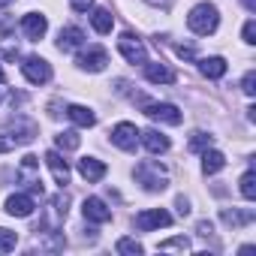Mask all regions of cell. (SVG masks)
Wrapping results in <instances>:
<instances>
[{
    "instance_id": "obj_6",
    "label": "cell",
    "mask_w": 256,
    "mask_h": 256,
    "mask_svg": "<svg viewBox=\"0 0 256 256\" xmlns=\"http://www.w3.org/2000/svg\"><path fill=\"white\" fill-rule=\"evenodd\" d=\"M136 229L139 232H154V229H163V226H169L172 223V214L169 211H163V208H151V211H142V214H136Z\"/></svg>"
},
{
    "instance_id": "obj_9",
    "label": "cell",
    "mask_w": 256,
    "mask_h": 256,
    "mask_svg": "<svg viewBox=\"0 0 256 256\" xmlns=\"http://www.w3.org/2000/svg\"><path fill=\"white\" fill-rule=\"evenodd\" d=\"M22 30H24L28 40H42L46 30H48V18H46L42 12H28V16L22 18Z\"/></svg>"
},
{
    "instance_id": "obj_7",
    "label": "cell",
    "mask_w": 256,
    "mask_h": 256,
    "mask_svg": "<svg viewBox=\"0 0 256 256\" xmlns=\"http://www.w3.org/2000/svg\"><path fill=\"white\" fill-rule=\"evenodd\" d=\"M145 114L151 120H160V124H172V126L181 124V108L172 102H145Z\"/></svg>"
},
{
    "instance_id": "obj_24",
    "label": "cell",
    "mask_w": 256,
    "mask_h": 256,
    "mask_svg": "<svg viewBox=\"0 0 256 256\" xmlns=\"http://www.w3.org/2000/svg\"><path fill=\"white\" fill-rule=\"evenodd\" d=\"M54 142H58V148H60V151H76L82 139H78V133H76V130H64Z\"/></svg>"
},
{
    "instance_id": "obj_3",
    "label": "cell",
    "mask_w": 256,
    "mask_h": 256,
    "mask_svg": "<svg viewBox=\"0 0 256 256\" xmlns=\"http://www.w3.org/2000/svg\"><path fill=\"white\" fill-rule=\"evenodd\" d=\"M136 181H139L148 193H160V190L169 187V175H166V169H163L157 160H142V163L136 166Z\"/></svg>"
},
{
    "instance_id": "obj_13",
    "label": "cell",
    "mask_w": 256,
    "mask_h": 256,
    "mask_svg": "<svg viewBox=\"0 0 256 256\" xmlns=\"http://www.w3.org/2000/svg\"><path fill=\"white\" fill-rule=\"evenodd\" d=\"M34 208H36L34 196H28V193H16L6 199V214H12V217H30Z\"/></svg>"
},
{
    "instance_id": "obj_4",
    "label": "cell",
    "mask_w": 256,
    "mask_h": 256,
    "mask_svg": "<svg viewBox=\"0 0 256 256\" xmlns=\"http://www.w3.org/2000/svg\"><path fill=\"white\" fill-rule=\"evenodd\" d=\"M22 72H24V78H28L30 84H46V82L52 78V64H48L46 58H36V54H30V58H24V64H22Z\"/></svg>"
},
{
    "instance_id": "obj_18",
    "label": "cell",
    "mask_w": 256,
    "mask_h": 256,
    "mask_svg": "<svg viewBox=\"0 0 256 256\" xmlns=\"http://www.w3.org/2000/svg\"><path fill=\"white\" fill-rule=\"evenodd\" d=\"M66 118H70L76 126H94V124H96V114H94L88 106H66Z\"/></svg>"
},
{
    "instance_id": "obj_16",
    "label": "cell",
    "mask_w": 256,
    "mask_h": 256,
    "mask_svg": "<svg viewBox=\"0 0 256 256\" xmlns=\"http://www.w3.org/2000/svg\"><path fill=\"white\" fill-rule=\"evenodd\" d=\"M139 139L151 154H166L169 151V136H163L160 130H145V133H139Z\"/></svg>"
},
{
    "instance_id": "obj_34",
    "label": "cell",
    "mask_w": 256,
    "mask_h": 256,
    "mask_svg": "<svg viewBox=\"0 0 256 256\" xmlns=\"http://www.w3.org/2000/svg\"><path fill=\"white\" fill-rule=\"evenodd\" d=\"M178 54H181V58H193V48H190V46H178Z\"/></svg>"
},
{
    "instance_id": "obj_12",
    "label": "cell",
    "mask_w": 256,
    "mask_h": 256,
    "mask_svg": "<svg viewBox=\"0 0 256 256\" xmlns=\"http://www.w3.org/2000/svg\"><path fill=\"white\" fill-rule=\"evenodd\" d=\"M78 175H82L84 181L96 184V181L106 178V163L96 160V157H82V160H78Z\"/></svg>"
},
{
    "instance_id": "obj_31",
    "label": "cell",
    "mask_w": 256,
    "mask_h": 256,
    "mask_svg": "<svg viewBox=\"0 0 256 256\" xmlns=\"http://www.w3.org/2000/svg\"><path fill=\"white\" fill-rule=\"evenodd\" d=\"M70 4H72L76 12H88V10L94 6V0H70Z\"/></svg>"
},
{
    "instance_id": "obj_27",
    "label": "cell",
    "mask_w": 256,
    "mask_h": 256,
    "mask_svg": "<svg viewBox=\"0 0 256 256\" xmlns=\"http://www.w3.org/2000/svg\"><path fill=\"white\" fill-rule=\"evenodd\" d=\"M16 244H18V235L0 226V253H10V250H16Z\"/></svg>"
},
{
    "instance_id": "obj_21",
    "label": "cell",
    "mask_w": 256,
    "mask_h": 256,
    "mask_svg": "<svg viewBox=\"0 0 256 256\" xmlns=\"http://www.w3.org/2000/svg\"><path fill=\"white\" fill-rule=\"evenodd\" d=\"M90 24H94L96 34H108L112 24H114V18H112L108 10H94V12H90Z\"/></svg>"
},
{
    "instance_id": "obj_33",
    "label": "cell",
    "mask_w": 256,
    "mask_h": 256,
    "mask_svg": "<svg viewBox=\"0 0 256 256\" xmlns=\"http://www.w3.org/2000/svg\"><path fill=\"white\" fill-rule=\"evenodd\" d=\"M196 229H199V235H211V229H214V226H211L208 220H202V223H199Z\"/></svg>"
},
{
    "instance_id": "obj_28",
    "label": "cell",
    "mask_w": 256,
    "mask_h": 256,
    "mask_svg": "<svg viewBox=\"0 0 256 256\" xmlns=\"http://www.w3.org/2000/svg\"><path fill=\"white\" fill-rule=\"evenodd\" d=\"M160 250H190V241L181 235V238H169V241H160Z\"/></svg>"
},
{
    "instance_id": "obj_10",
    "label": "cell",
    "mask_w": 256,
    "mask_h": 256,
    "mask_svg": "<svg viewBox=\"0 0 256 256\" xmlns=\"http://www.w3.org/2000/svg\"><path fill=\"white\" fill-rule=\"evenodd\" d=\"M76 64H78L82 70H88V72H102L106 64H108V54H106V48H88V52L78 54Z\"/></svg>"
},
{
    "instance_id": "obj_35",
    "label": "cell",
    "mask_w": 256,
    "mask_h": 256,
    "mask_svg": "<svg viewBox=\"0 0 256 256\" xmlns=\"http://www.w3.org/2000/svg\"><path fill=\"white\" fill-rule=\"evenodd\" d=\"M6 82V72H4V66H0V84H4Z\"/></svg>"
},
{
    "instance_id": "obj_26",
    "label": "cell",
    "mask_w": 256,
    "mask_h": 256,
    "mask_svg": "<svg viewBox=\"0 0 256 256\" xmlns=\"http://www.w3.org/2000/svg\"><path fill=\"white\" fill-rule=\"evenodd\" d=\"M205 148H211V136H208V133H202V130H196V133L190 136V151H193V154H199V151H205Z\"/></svg>"
},
{
    "instance_id": "obj_20",
    "label": "cell",
    "mask_w": 256,
    "mask_h": 256,
    "mask_svg": "<svg viewBox=\"0 0 256 256\" xmlns=\"http://www.w3.org/2000/svg\"><path fill=\"white\" fill-rule=\"evenodd\" d=\"M223 166H226V157H223L220 151H208V148H205V154H202V172H205V175H217Z\"/></svg>"
},
{
    "instance_id": "obj_17",
    "label": "cell",
    "mask_w": 256,
    "mask_h": 256,
    "mask_svg": "<svg viewBox=\"0 0 256 256\" xmlns=\"http://www.w3.org/2000/svg\"><path fill=\"white\" fill-rule=\"evenodd\" d=\"M145 78L154 82V84H172L175 82V72L166 64H148L145 60Z\"/></svg>"
},
{
    "instance_id": "obj_22",
    "label": "cell",
    "mask_w": 256,
    "mask_h": 256,
    "mask_svg": "<svg viewBox=\"0 0 256 256\" xmlns=\"http://www.w3.org/2000/svg\"><path fill=\"white\" fill-rule=\"evenodd\" d=\"M223 223H229V226H244V223H250L253 220V211H229V208H223Z\"/></svg>"
},
{
    "instance_id": "obj_15",
    "label": "cell",
    "mask_w": 256,
    "mask_h": 256,
    "mask_svg": "<svg viewBox=\"0 0 256 256\" xmlns=\"http://www.w3.org/2000/svg\"><path fill=\"white\" fill-rule=\"evenodd\" d=\"M46 166L52 169V175H54V181H58L60 187L70 184V166H66V160H64L58 151H48V154H46Z\"/></svg>"
},
{
    "instance_id": "obj_5",
    "label": "cell",
    "mask_w": 256,
    "mask_h": 256,
    "mask_svg": "<svg viewBox=\"0 0 256 256\" xmlns=\"http://www.w3.org/2000/svg\"><path fill=\"white\" fill-rule=\"evenodd\" d=\"M118 52L130 60V64H145L148 60V52H145V42L136 40L133 34H120L118 36Z\"/></svg>"
},
{
    "instance_id": "obj_19",
    "label": "cell",
    "mask_w": 256,
    "mask_h": 256,
    "mask_svg": "<svg viewBox=\"0 0 256 256\" xmlns=\"http://www.w3.org/2000/svg\"><path fill=\"white\" fill-rule=\"evenodd\" d=\"M199 70H202L205 78H223L226 60H223V58H205V60H199Z\"/></svg>"
},
{
    "instance_id": "obj_36",
    "label": "cell",
    "mask_w": 256,
    "mask_h": 256,
    "mask_svg": "<svg viewBox=\"0 0 256 256\" xmlns=\"http://www.w3.org/2000/svg\"><path fill=\"white\" fill-rule=\"evenodd\" d=\"M6 4H10V0H0V6H6Z\"/></svg>"
},
{
    "instance_id": "obj_11",
    "label": "cell",
    "mask_w": 256,
    "mask_h": 256,
    "mask_svg": "<svg viewBox=\"0 0 256 256\" xmlns=\"http://www.w3.org/2000/svg\"><path fill=\"white\" fill-rule=\"evenodd\" d=\"M82 211H84V220H90V223H108L112 220V208H106V202L96 199V196L84 199Z\"/></svg>"
},
{
    "instance_id": "obj_23",
    "label": "cell",
    "mask_w": 256,
    "mask_h": 256,
    "mask_svg": "<svg viewBox=\"0 0 256 256\" xmlns=\"http://www.w3.org/2000/svg\"><path fill=\"white\" fill-rule=\"evenodd\" d=\"M114 250H118V253H124V256H139V253H142V244H139L136 238H118Z\"/></svg>"
},
{
    "instance_id": "obj_25",
    "label": "cell",
    "mask_w": 256,
    "mask_h": 256,
    "mask_svg": "<svg viewBox=\"0 0 256 256\" xmlns=\"http://www.w3.org/2000/svg\"><path fill=\"white\" fill-rule=\"evenodd\" d=\"M241 196L244 199H256V175H253V169H247L241 175Z\"/></svg>"
},
{
    "instance_id": "obj_29",
    "label": "cell",
    "mask_w": 256,
    "mask_h": 256,
    "mask_svg": "<svg viewBox=\"0 0 256 256\" xmlns=\"http://www.w3.org/2000/svg\"><path fill=\"white\" fill-rule=\"evenodd\" d=\"M241 90H244L247 96H253V94H256V72H253V70L244 76V82H241Z\"/></svg>"
},
{
    "instance_id": "obj_2",
    "label": "cell",
    "mask_w": 256,
    "mask_h": 256,
    "mask_svg": "<svg viewBox=\"0 0 256 256\" xmlns=\"http://www.w3.org/2000/svg\"><path fill=\"white\" fill-rule=\"evenodd\" d=\"M217 24H220V16H217V6H211V4H196L190 10V16H187V28L193 34H199V36L214 34Z\"/></svg>"
},
{
    "instance_id": "obj_8",
    "label": "cell",
    "mask_w": 256,
    "mask_h": 256,
    "mask_svg": "<svg viewBox=\"0 0 256 256\" xmlns=\"http://www.w3.org/2000/svg\"><path fill=\"white\" fill-rule=\"evenodd\" d=\"M112 142H114L120 151H136V145H139V130H136V124L120 120L114 130H112Z\"/></svg>"
},
{
    "instance_id": "obj_32",
    "label": "cell",
    "mask_w": 256,
    "mask_h": 256,
    "mask_svg": "<svg viewBox=\"0 0 256 256\" xmlns=\"http://www.w3.org/2000/svg\"><path fill=\"white\" fill-rule=\"evenodd\" d=\"M178 214L184 217V214H190V202L184 199V196H178Z\"/></svg>"
},
{
    "instance_id": "obj_30",
    "label": "cell",
    "mask_w": 256,
    "mask_h": 256,
    "mask_svg": "<svg viewBox=\"0 0 256 256\" xmlns=\"http://www.w3.org/2000/svg\"><path fill=\"white\" fill-rule=\"evenodd\" d=\"M241 36H244V42H247V46H253V42H256V22H253V18H250V22L244 24Z\"/></svg>"
},
{
    "instance_id": "obj_1",
    "label": "cell",
    "mask_w": 256,
    "mask_h": 256,
    "mask_svg": "<svg viewBox=\"0 0 256 256\" xmlns=\"http://www.w3.org/2000/svg\"><path fill=\"white\" fill-rule=\"evenodd\" d=\"M34 139H36V124L28 118H16L6 126H0V154L16 151L22 145H30Z\"/></svg>"
},
{
    "instance_id": "obj_14",
    "label": "cell",
    "mask_w": 256,
    "mask_h": 256,
    "mask_svg": "<svg viewBox=\"0 0 256 256\" xmlns=\"http://www.w3.org/2000/svg\"><path fill=\"white\" fill-rule=\"evenodd\" d=\"M82 46H84V30L82 28H64L58 34V48L60 52H76Z\"/></svg>"
}]
</instances>
